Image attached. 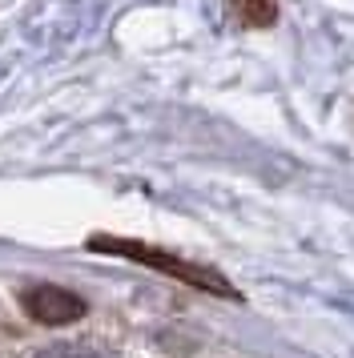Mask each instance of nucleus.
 Instances as JSON below:
<instances>
[{"mask_svg": "<svg viewBox=\"0 0 354 358\" xmlns=\"http://www.w3.org/2000/svg\"><path fill=\"white\" fill-rule=\"evenodd\" d=\"M89 250L97 254H117V258H129V262H141L149 270H161V274L177 278V282H185V286H197V290L206 294H222V298H238V290L225 282L218 270H209V266H193V262L177 258V254H165V250H153V245L145 242H133V238H113V234H93L89 238Z\"/></svg>", "mask_w": 354, "mask_h": 358, "instance_id": "1", "label": "nucleus"}, {"mask_svg": "<svg viewBox=\"0 0 354 358\" xmlns=\"http://www.w3.org/2000/svg\"><path fill=\"white\" fill-rule=\"evenodd\" d=\"M24 310L41 326H69L77 318H85V302L73 290H61V286H32V290H24Z\"/></svg>", "mask_w": 354, "mask_h": 358, "instance_id": "2", "label": "nucleus"}, {"mask_svg": "<svg viewBox=\"0 0 354 358\" xmlns=\"http://www.w3.org/2000/svg\"><path fill=\"white\" fill-rule=\"evenodd\" d=\"M234 8L241 13V20L250 29H266L278 17V0H234Z\"/></svg>", "mask_w": 354, "mask_h": 358, "instance_id": "3", "label": "nucleus"}, {"mask_svg": "<svg viewBox=\"0 0 354 358\" xmlns=\"http://www.w3.org/2000/svg\"><path fill=\"white\" fill-rule=\"evenodd\" d=\"M36 358H105L101 350H93V346H80V342H61V346H48V350H41Z\"/></svg>", "mask_w": 354, "mask_h": 358, "instance_id": "4", "label": "nucleus"}]
</instances>
